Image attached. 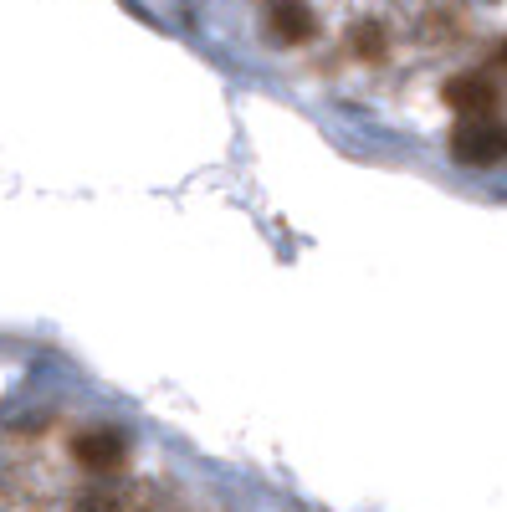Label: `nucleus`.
Wrapping results in <instances>:
<instances>
[{"label": "nucleus", "mask_w": 507, "mask_h": 512, "mask_svg": "<svg viewBox=\"0 0 507 512\" xmlns=\"http://www.w3.org/2000/svg\"><path fill=\"white\" fill-rule=\"evenodd\" d=\"M349 47H354L359 57H369V62H374V57H385V31H379V26L369 21V26L349 31Z\"/></svg>", "instance_id": "5"}, {"label": "nucleus", "mask_w": 507, "mask_h": 512, "mask_svg": "<svg viewBox=\"0 0 507 512\" xmlns=\"http://www.w3.org/2000/svg\"><path fill=\"white\" fill-rule=\"evenodd\" d=\"M72 451H77L82 466H93V472H113V466H123V456H129L118 431H88V436H77Z\"/></svg>", "instance_id": "4"}, {"label": "nucleus", "mask_w": 507, "mask_h": 512, "mask_svg": "<svg viewBox=\"0 0 507 512\" xmlns=\"http://www.w3.org/2000/svg\"><path fill=\"white\" fill-rule=\"evenodd\" d=\"M502 62H507V47H502Z\"/></svg>", "instance_id": "6"}, {"label": "nucleus", "mask_w": 507, "mask_h": 512, "mask_svg": "<svg viewBox=\"0 0 507 512\" xmlns=\"http://www.w3.org/2000/svg\"><path fill=\"white\" fill-rule=\"evenodd\" d=\"M446 103H451L461 118H487V113L497 108V88H492L487 77H477V72H461V77L446 82Z\"/></svg>", "instance_id": "2"}, {"label": "nucleus", "mask_w": 507, "mask_h": 512, "mask_svg": "<svg viewBox=\"0 0 507 512\" xmlns=\"http://www.w3.org/2000/svg\"><path fill=\"white\" fill-rule=\"evenodd\" d=\"M267 26H272V36L282 41V47H303V41H313V31H318V21H313V11L303 6V0H272Z\"/></svg>", "instance_id": "3"}, {"label": "nucleus", "mask_w": 507, "mask_h": 512, "mask_svg": "<svg viewBox=\"0 0 507 512\" xmlns=\"http://www.w3.org/2000/svg\"><path fill=\"white\" fill-rule=\"evenodd\" d=\"M451 154H456V164H467V169H492V164L507 159V128L492 123V118H467V123H456Z\"/></svg>", "instance_id": "1"}]
</instances>
